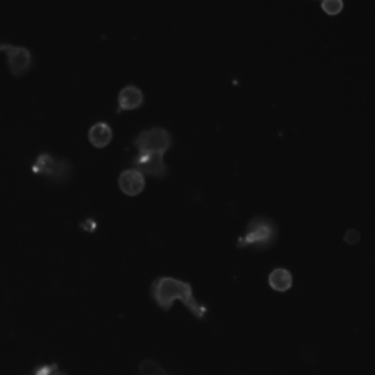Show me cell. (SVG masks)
Masks as SVG:
<instances>
[{"label": "cell", "mask_w": 375, "mask_h": 375, "mask_svg": "<svg viewBox=\"0 0 375 375\" xmlns=\"http://www.w3.org/2000/svg\"><path fill=\"white\" fill-rule=\"evenodd\" d=\"M139 375H169V374H167L156 361L147 359V361H143V363L139 364Z\"/></svg>", "instance_id": "11"}, {"label": "cell", "mask_w": 375, "mask_h": 375, "mask_svg": "<svg viewBox=\"0 0 375 375\" xmlns=\"http://www.w3.org/2000/svg\"><path fill=\"white\" fill-rule=\"evenodd\" d=\"M320 2H322V0H320Z\"/></svg>", "instance_id": "16"}, {"label": "cell", "mask_w": 375, "mask_h": 375, "mask_svg": "<svg viewBox=\"0 0 375 375\" xmlns=\"http://www.w3.org/2000/svg\"><path fill=\"white\" fill-rule=\"evenodd\" d=\"M344 242L346 243H352V245H354V243H357L359 242V233H357V231H355V229L348 231V233L344 235Z\"/></svg>", "instance_id": "14"}, {"label": "cell", "mask_w": 375, "mask_h": 375, "mask_svg": "<svg viewBox=\"0 0 375 375\" xmlns=\"http://www.w3.org/2000/svg\"><path fill=\"white\" fill-rule=\"evenodd\" d=\"M132 167L141 174H149L152 178H165L167 165L163 162V154H139L132 162Z\"/></svg>", "instance_id": "6"}, {"label": "cell", "mask_w": 375, "mask_h": 375, "mask_svg": "<svg viewBox=\"0 0 375 375\" xmlns=\"http://www.w3.org/2000/svg\"><path fill=\"white\" fill-rule=\"evenodd\" d=\"M0 51H4L8 56V70L11 72V75L22 77L24 73L30 72L33 57H31V51L28 48L0 43Z\"/></svg>", "instance_id": "5"}, {"label": "cell", "mask_w": 375, "mask_h": 375, "mask_svg": "<svg viewBox=\"0 0 375 375\" xmlns=\"http://www.w3.org/2000/svg\"><path fill=\"white\" fill-rule=\"evenodd\" d=\"M31 171H33L35 174L50 179L51 184L63 185V184H66L70 178H72L73 165L68 162V159L57 158V156H53V154L44 152L38 156L35 165L31 167Z\"/></svg>", "instance_id": "3"}, {"label": "cell", "mask_w": 375, "mask_h": 375, "mask_svg": "<svg viewBox=\"0 0 375 375\" xmlns=\"http://www.w3.org/2000/svg\"><path fill=\"white\" fill-rule=\"evenodd\" d=\"M120 189L127 196H137L145 189V176L136 169L123 171L120 176Z\"/></svg>", "instance_id": "7"}, {"label": "cell", "mask_w": 375, "mask_h": 375, "mask_svg": "<svg viewBox=\"0 0 375 375\" xmlns=\"http://www.w3.org/2000/svg\"><path fill=\"white\" fill-rule=\"evenodd\" d=\"M268 282L271 290L278 291V293H286V291H290L293 287V275L287 269L277 268L269 273Z\"/></svg>", "instance_id": "10"}, {"label": "cell", "mask_w": 375, "mask_h": 375, "mask_svg": "<svg viewBox=\"0 0 375 375\" xmlns=\"http://www.w3.org/2000/svg\"><path fill=\"white\" fill-rule=\"evenodd\" d=\"M134 147L139 154H163L172 147V136L165 128H150L143 130L134 139Z\"/></svg>", "instance_id": "4"}, {"label": "cell", "mask_w": 375, "mask_h": 375, "mask_svg": "<svg viewBox=\"0 0 375 375\" xmlns=\"http://www.w3.org/2000/svg\"><path fill=\"white\" fill-rule=\"evenodd\" d=\"M344 9V2L342 0H322V11L328 15H339Z\"/></svg>", "instance_id": "12"}, {"label": "cell", "mask_w": 375, "mask_h": 375, "mask_svg": "<svg viewBox=\"0 0 375 375\" xmlns=\"http://www.w3.org/2000/svg\"><path fill=\"white\" fill-rule=\"evenodd\" d=\"M150 295H152L154 302L158 304L163 312H169L172 304H174V300H181L184 306L196 319L204 320L205 315H207V306H204V304H200L194 299L192 286L189 282L178 280L174 277H159L158 280L152 282Z\"/></svg>", "instance_id": "1"}, {"label": "cell", "mask_w": 375, "mask_h": 375, "mask_svg": "<svg viewBox=\"0 0 375 375\" xmlns=\"http://www.w3.org/2000/svg\"><path fill=\"white\" fill-rule=\"evenodd\" d=\"M88 139L95 149H105L114 139V130H112V127L108 123H95L94 127L90 128Z\"/></svg>", "instance_id": "9"}, {"label": "cell", "mask_w": 375, "mask_h": 375, "mask_svg": "<svg viewBox=\"0 0 375 375\" xmlns=\"http://www.w3.org/2000/svg\"><path fill=\"white\" fill-rule=\"evenodd\" d=\"M31 375H66L57 364H41L33 370Z\"/></svg>", "instance_id": "13"}, {"label": "cell", "mask_w": 375, "mask_h": 375, "mask_svg": "<svg viewBox=\"0 0 375 375\" xmlns=\"http://www.w3.org/2000/svg\"><path fill=\"white\" fill-rule=\"evenodd\" d=\"M278 238V227L277 223L268 216H255L251 222L248 223V229L238 238V248H249V245H256L260 249H269L277 242Z\"/></svg>", "instance_id": "2"}, {"label": "cell", "mask_w": 375, "mask_h": 375, "mask_svg": "<svg viewBox=\"0 0 375 375\" xmlns=\"http://www.w3.org/2000/svg\"><path fill=\"white\" fill-rule=\"evenodd\" d=\"M81 227L83 229H88V231H92L95 227V222H90V223H81Z\"/></svg>", "instance_id": "15"}, {"label": "cell", "mask_w": 375, "mask_h": 375, "mask_svg": "<svg viewBox=\"0 0 375 375\" xmlns=\"http://www.w3.org/2000/svg\"><path fill=\"white\" fill-rule=\"evenodd\" d=\"M143 102H145V95H143V92L137 86H125L120 92V95H117V114H121L125 110H136Z\"/></svg>", "instance_id": "8"}]
</instances>
